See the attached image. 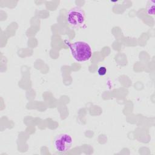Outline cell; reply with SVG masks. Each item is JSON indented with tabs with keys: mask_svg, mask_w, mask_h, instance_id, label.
Here are the masks:
<instances>
[{
	"mask_svg": "<svg viewBox=\"0 0 155 155\" xmlns=\"http://www.w3.org/2000/svg\"><path fill=\"white\" fill-rule=\"evenodd\" d=\"M71 56L78 62L88 61L92 55L91 46L86 42L77 41L70 45Z\"/></svg>",
	"mask_w": 155,
	"mask_h": 155,
	"instance_id": "cell-1",
	"label": "cell"
},
{
	"mask_svg": "<svg viewBox=\"0 0 155 155\" xmlns=\"http://www.w3.org/2000/svg\"><path fill=\"white\" fill-rule=\"evenodd\" d=\"M66 19L70 26L74 28L82 27L85 22V13L80 7L72 8L68 11Z\"/></svg>",
	"mask_w": 155,
	"mask_h": 155,
	"instance_id": "cell-2",
	"label": "cell"
},
{
	"mask_svg": "<svg viewBox=\"0 0 155 155\" xmlns=\"http://www.w3.org/2000/svg\"><path fill=\"white\" fill-rule=\"evenodd\" d=\"M73 144V139L67 133H61L56 136L53 140V147L59 153L68 152Z\"/></svg>",
	"mask_w": 155,
	"mask_h": 155,
	"instance_id": "cell-3",
	"label": "cell"
},
{
	"mask_svg": "<svg viewBox=\"0 0 155 155\" xmlns=\"http://www.w3.org/2000/svg\"><path fill=\"white\" fill-rule=\"evenodd\" d=\"M154 3L153 2L152 4H150L148 8H147V13L148 15H154Z\"/></svg>",
	"mask_w": 155,
	"mask_h": 155,
	"instance_id": "cell-4",
	"label": "cell"
},
{
	"mask_svg": "<svg viewBox=\"0 0 155 155\" xmlns=\"http://www.w3.org/2000/svg\"><path fill=\"white\" fill-rule=\"evenodd\" d=\"M97 73L100 76H104L107 73V69L105 67H101L97 70Z\"/></svg>",
	"mask_w": 155,
	"mask_h": 155,
	"instance_id": "cell-5",
	"label": "cell"
}]
</instances>
